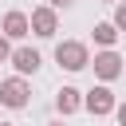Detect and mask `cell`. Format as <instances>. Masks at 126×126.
Masks as SVG:
<instances>
[{
  "label": "cell",
  "mask_w": 126,
  "mask_h": 126,
  "mask_svg": "<svg viewBox=\"0 0 126 126\" xmlns=\"http://www.w3.org/2000/svg\"><path fill=\"white\" fill-rule=\"evenodd\" d=\"M114 118H118V126H126V102H118V110H114Z\"/></svg>",
  "instance_id": "cell-13"
},
{
  "label": "cell",
  "mask_w": 126,
  "mask_h": 126,
  "mask_svg": "<svg viewBox=\"0 0 126 126\" xmlns=\"http://www.w3.org/2000/svg\"><path fill=\"white\" fill-rule=\"evenodd\" d=\"M32 35H39V39H51L55 32H59V16H55V8H32Z\"/></svg>",
  "instance_id": "cell-4"
},
{
  "label": "cell",
  "mask_w": 126,
  "mask_h": 126,
  "mask_svg": "<svg viewBox=\"0 0 126 126\" xmlns=\"http://www.w3.org/2000/svg\"><path fill=\"white\" fill-rule=\"evenodd\" d=\"M4 59H12V39L0 35V63H4Z\"/></svg>",
  "instance_id": "cell-11"
},
{
  "label": "cell",
  "mask_w": 126,
  "mask_h": 126,
  "mask_svg": "<svg viewBox=\"0 0 126 126\" xmlns=\"http://www.w3.org/2000/svg\"><path fill=\"white\" fill-rule=\"evenodd\" d=\"M28 32H32V20H28L24 12H8L4 24H0V35H4V39H24Z\"/></svg>",
  "instance_id": "cell-7"
},
{
  "label": "cell",
  "mask_w": 126,
  "mask_h": 126,
  "mask_svg": "<svg viewBox=\"0 0 126 126\" xmlns=\"http://www.w3.org/2000/svg\"><path fill=\"white\" fill-rule=\"evenodd\" d=\"M110 24H114L118 32H126V0H118V4H114V20H110Z\"/></svg>",
  "instance_id": "cell-10"
},
{
  "label": "cell",
  "mask_w": 126,
  "mask_h": 126,
  "mask_svg": "<svg viewBox=\"0 0 126 126\" xmlns=\"http://www.w3.org/2000/svg\"><path fill=\"white\" fill-rule=\"evenodd\" d=\"M83 106H87L94 118H102V114H114V110H118V98H114V91H110L106 83H98V87H91V91L83 94Z\"/></svg>",
  "instance_id": "cell-2"
},
{
  "label": "cell",
  "mask_w": 126,
  "mask_h": 126,
  "mask_svg": "<svg viewBox=\"0 0 126 126\" xmlns=\"http://www.w3.org/2000/svg\"><path fill=\"white\" fill-rule=\"evenodd\" d=\"M39 63H43V59H39L35 47H12V67L20 71V79H24V75H35Z\"/></svg>",
  "instance_id": "cell-6"
},
{
  "label": "cell",
  "mask_w": 126,
  "mask_h": 126,
  "mask_svg": "<svg viewBox=\"0 0 126 126\" xmlns=\"http://www.w3.org/2000/svg\"><path fill=\"white\" fill-rule=\"evenodd\" d=\"M0 102L4 106H12V110H24L28 102H32V87H28V79H0Z\"/></svg>",
  "instance_id": "cell-3"
},
{
  "label": "cell",
  "mask_w": 126,
  "mask_h": 126,
  "mask_svg": "<svg viewBox=\"0 0 126 126\" xmlns=\"http://www.w3.org/2000/svg\"><path fill=\"white\" fill-rule=\"evenodd\" d=\"M118 35H122V32H118V28L110 24V20H106V24H94V43H98L102 51H114V43H118Z\"/></svg>",
  "instance_id": "cell-9"
},
{
  "label": "cell",
  "mask_w": 126,
  "mask_h": 126,
  "mask_svg": "<svg viewBox=\"0 0 126 126\" xmlns=\"http://www.w3.org/2000/svg\"><path fill=\"white\" fill-rule=\"evenodd\" d=\"M91 67H94V75H98L102 83H114V79H118V75L126 71V67H122V55H118V51H98V55L91 59Z\"/></svg>",
  "instance_id": "cell-5"
},
{
  "label": "cell",
  "mask_w": 126,
  "mask_h": 126,
  "mask_svg": "<svg viewBox=\"0 0 126 126\" xmlns=\"http://www.w3.org/2000/svg\"><path fill=\"white\" fill-rule=\"evenodd\" d=\"M71 4H75V0H47V8H55V12H59V8H71Z\"/></svg>",
  "instance_id": "cell-12"
},
{
  "label": "cell",
  "mask_w": 126,
  "mask_h": 126,
  "mask_svg": "<svg viewBox=\"0 0 126 126\" xmlns=\"http://www.w3.org/2000/svg\"><path fill=\"white\" fill-rule=\"evenodd\" d=\"M102 4H118V0H102Z\"/></svg>",
  "instance_id": "cell-14"
},
{
  "label": "cell",
  "mask_w": 126,
  "mask_h": 126,
  "mask_svg": "<svg viewBox=\"0 0 126 126\" xmlns=\"http://www.w3.org/2000/svg\"><path fill=\"white\" fill-rule=\"evenodd\" d=\"M51 126H63V122H51Z\"/></svg>",
  "instance_id": "cell-15"
},
{
  "label": "cell",
  "mask_w": 126,
  "mask_h": 126,
  "mask_svg": "<svg viewBox=\"0 0 126 126\" xmlns=\"http://www.w3.org/2000/svg\"><path fill=\"white\" fill-rule=\"evenodd\" d=\"M79 106H83V91H75V87H63V91L55 94V110H59L63 118H67V114H75Z\"/></svg>",
  "instance_id": "cell-8"
},
{
  "label": "cell",
  "mask_w": 126,
  "mask_h": 126,
  "mask_svg": "<svg viewBox=\"0 0 126 126\" xmlns=\"http://www.w3.org/2000/svg\"><path fill=\"white\" fill-rule=\"evenodd\" d=\"M0 126H12V122H0Z\"/></svg>",
  "instance_id": "cell-16"
},
{
  "label": "cell",
  "mask_w": 126,
  "mask_h": 126,
  "mask_svg": "<svg viewBox=\"0 0 126 126\" xmlns=\"http://www.w3.org/2000/svg\"><path fill=\"white\" fill-rule=\"evenodd\" d=\"M55 63L63 71H83V67H91V51L79 39H63V43H55Z\"/></svg>",
  "instance_id": "cell-1"
}]
</instances>
